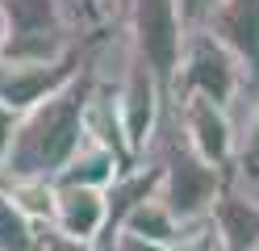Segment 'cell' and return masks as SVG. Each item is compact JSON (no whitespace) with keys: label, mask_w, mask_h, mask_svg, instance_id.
<instances>
[{"label":"cell","mask_w":259,"mask_h":251,"mask_svg":"<svg viewBox=\"0 0 259 251\" xmlns=\"http://www.w3.org/2000/svg\"><path fill=\"white\" fill-rule=\"evenodd\" d=\"M0 189L17 201V209L25 218H34L38 226H51V218H55V180L21 176V180H0Z\"/></svg>","instance_id":"4fadbf2b"},{"label":"cell","mask_w":259,"mask_h":251,"mask_svg":"<svg viewBox=\"0 0 259 251\" xmlns=\"http://www.w3.org/2000/svg\"><path fill=\"white\" fill-rule=\"evenodd\" d=\"M121 167H125V159L117 155V151H109V147H101V142L88 138V142L71 155V163L55 176V184H88V189H109V184L121 176Z\"/></svg>","instance_id":"8fae6325"},{"label":"cell","mask_w":259,"mask_h":251,"mask_svg":"<svg viewBox=\"0 0 259 251\" xmlns=\"http://www.w3.org/2000/svg\"><path fill=\"white\" fill-rule=\"evenodd\" d=\"M222 5V0H180V13H184V21L188 29H201L209 17H213V9Z\"/></svg>","instance_id":"ac0fdd59"},{"label":"cell","mask_w":259,"mask_h":251,"mask_svg":"<svg viewBox=\"0 0 259 251\" xmlns=\"http://www.w3.org/2000/svg\"><path fill=\"white\" fill-rule=\"evenodd\" d=\"M121 29L134 55L163 80V88H171L188 42V21L180 13V0H121Z\"/></svg>","instance_id":"277c9868"},{"label":"cell","mask_w":259,"mask_h":251,"mask_svg":"<svg viewBox=\"0 0 259 251\" xmlns=\"http://www.w3.org/2000/svg\"><path fill=\"white\" fill-rule=\"evenodd\" d=\"M17 117H21V113H13L9 105H0V167H5V159H9V147H13V130H17Z\"/></svg>","instance_id":"d6986e66"},{"label":"cell","mask_w":259,"mask_h":251,"mask_svg":"<svg viewBox=\"0 0 259 251\" xmlns=\"http://www.w3.org/2000/svg\"><path fill=\"white\" fill-rule=\"evenodd\" d=\"M42 230L34 218H25L5 189H0V251H38Z\"/></svg>","instance_id":"5bb4252c"},{"label":"cell","mask_w":259,"mask_h":251,"mask_svg":"<svg viewBox=\"0 0 259 251\" xmlns=\"http://www.w3.org/2000/svg\"><path fill=\"white\" fill-rule=\"evenodd\" d=\"M38 251H101V247H96V243L67 239V234H59V230H51V226H46V230H42V243H38Z\"/></svg>","instance_id":"e0dca14e"},{"label":"cell","mask_w":259,"mask_h":251,"mask_svg":"<svg viewBox=\"0 0 259 251\" xmlns=\"http://www.w3.org/2000/svg\"><path fill=\"white\" fill-rule=\"evenodd\" d=\"M84 71V50L55 63H29V59H0V105L13 113H29L34 105L51 100Z\"/></svg>","instance_id":"8992f818"},{"label":"cell","mask_w":259,"mask_h":251,"mask_svg":"<svg viewBox=\"0 0 259 251\" xmlns=\"http://www.w3.org/2000/svg\"><path fill=\"white\" fill-rule=\"evenodd\" d=\"M101 251H167V243L142 239V234H134V230H113L109 239L101 243Z\"/></svg>","instance_id":"2e32d148"},{"label":"cell","mask_w":259,"mask_h":251,"mask_svg":"<svg viewBox=\"0 0 259 251\" xmlns=\"http://www.w3.org/2000/svg\"><path fill=\"white\" fill-rule=\"evenodd\" d=\"M201 29L218 33V38L247 63L251 80H259V0H222Z\"/></svg>","instance_id":"30bf717a"},{"label":"cell","mask_w":259,"mask_h":251,"mask_svg":"<svg viewBox=\"0 0 259 251\" xmlns=\"http://www.w3.org/2000/svg\"><path fill=\"white\" fill-rule=\"evenodd\" d=\"M171 105H176V113H180L184 138L192 142V151L230 176V167H234V142H238V130H234L230 109L218 105V100H209V96H171Z\"/></svg>","instance_id":"52a82bcc"},{"label":"cell","mask_w":259,"mask_h":251,"mask_svg":"<svg viewBox=\"0 0 259 251\" xmlns=\"http://www.w3.org/2000/svg\"><path fill=\"white\" fill-rule=\"evenodd\" d=\"M117 230H134V234H142V239L171 243V234L180 230V218H176V213L167 209V201L155 193V197H147V201H138V205L125 213V222H121Z\"/></svg>","instance_id":"7c38bea8"},{"label":"cell","mask_w":259,"mask_h":251,"mask_svg":"<svg viewBox=\"0 0 259 251\" xmlns=\"http://www.w3.org/2000/svg\"><path fill=\"white\" fill-rule=\"evenodd\" d=\"M142 155H151L159 163V197L167 201V209L180 218V222L213 213L218 197L226 189V172L192 151V142L184 138V126H180V113H176L171 96H167L163 117H159V126H155V138H151V147L142 151Z\"/></svg>","instance_id":"7a4b0ae2"},{"label":"cell","mask_w":259,"mask_h":251,"mask_svg":"<svg viewBox=\"0 0 259 251\" xmlns=\"http://www.w3.org/2000/svg\"><path fill=\"white\" fill-rule=\"evenodd\" d=\"M167 105V88L138 55H130L125 71L117 76V109H121V126H125V142L134 151V159L151 147L155 138V126L163 117Z\"/></svg>","instance_id":"5b68a950"},{"label":"cell","mask_w":259,"mask_h":251,"mask_svg":"<svg viewBox=\"0 0 259 251\" xmlns=\"http://www.w3.org/2000/svg\"><path fill=\"white\" fill-rule=\"evenodd\" d=\"M167 251H222L213 213H209V218H192V222H180V230L171 234Z\"/></svg>","instance_id":"9a60e30c"},{"label":"cell","mask_w":259,"mask_h":251,"mask_svg":"<svg viewBox=\"0 0 259 251\" xmlns=\"http://www.w3.org/2000/svg\"><path fill=\"white\" fill-rule=\"evenodd\" d=\"M51 230L101 247L105 230H109V197H105V189H88V184H55Z\"/></svg>","instance_id":"ba28073f"},{"label":"cell","mask_w":259,"mask_h":251,"mask_svg":"<svg viewBox=\"0 0 259 251\" xmlns=\"http://www.w3.org/2000/svg\"><path fill=\"white\" fill-rule=\"evenodd\" d=\"M247 80H251L247 63L218 33L188 29V42H184V55H180V67H176V80H171L167 96H209L218 105L234 109L242 88H247Z\"/></svg>","instance_id":"3957f363"},{"label":"cell","mask_w":259,"mask_h":251,"mask_svg":"<svg viewBox=\"0 0 259 251\" xmlns=\"http://www.w3.org/2000/svg\"><path fill=\"white\" fill-rule=\"evenodd\" d=\"M251 251H259V243H255V247H251Z\"/></svg>","instance_id":"44dd1931"},{"label":"cell","mask_w":259,"mask_h":251,"mask_svg":"<svg viewBox=\"0 0 259 251\" xmlns=\"http://www.w3.org/2000/svg\"><path fill=\"white\" fill-rule=\"evenodd\" d=\"M84 105H88V76L79 71L63 92H55L51 100H42L29 113H21L17 130H13L9 159L0 167V180H21V176L55 180L71 163L75 151L88 142Z\"/></svg>","instance_id":"6da1fadb"},{"label":"cell","mask_w":259,"mask_h":251,"mask_svg":"<svg viewBox=\"0 0 259 251\" xmlns=\"http://www.w3.org/2000/svg\"><path fill=\"white\" fill-rule=\"evenodd\" d=\"M213 226L222 251H251L259 243V189H242V184L226 180L213 205Z\"/></svg>","instance_id":"9c48e42d"},{"label":"cell","mask_w":259,"mask_h":251,"mask_svg":"<svg viewBox=\"0 0 259 251\" xmlns=\"http://www.w3.org/2000/svg\"><path fill=\"white\" fill-rule=\"evenodd\" d=\"M0 55H5V13H0Z\"/></svg>","instance_id":"ffe728a7"}]
</instances>
